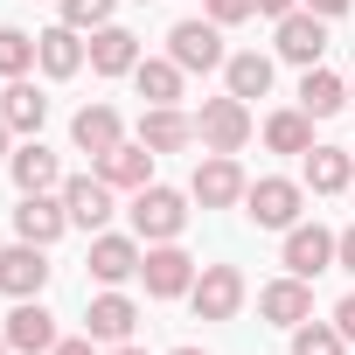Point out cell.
<instances>
[{
  "label": "cell",
  "mask_w": 355,
  "mask_h": 355,
  "mask_svg": "<svg viewBox=\"0 0 355 355\" xmlns=\"http://www.w3.org/2000/svg\"><path fill=\"white\" fill-rule=\"evenodd\" d=\"M132 63H139V35H132V28H112V21L91 28V70H98V77H125Z\"/></svg>",
  "instance_id": "cell-19"
},
{
  "label": "cell",
  "mask_w": 355,
  "mask_h": 355,
  "mask_svg": "<svg viewBox=\"0 0 355 355\" xmlns=\"http://www.w3.org/2000/svg\"><path fill=\"white\" fill-rule=\"evenodd\" d=\"M0 355H8V334H0Z\"/></svg>",
  "instance_id": "cell-40"
},
{
  "label": "cell",
  "mask_w": 355,
  "mask_h": 355,
  "mask_svg": "<svg viewBox=\"0 0 355 355\" xmlns=\"http://www.w3.org/2000/svg\"><path fill=\"white\" fill-rule=\"evenodd\" d=\"M320 49H327L320 15H300V8H293V15L279 21V56H286V63H300V70H313V63H320Z\"/></svg>",
  "instance_id": "cell-14"
},
{
  "label": "cell",
  "mask_w": 355,
  "mask_h": 355,
  "mask_svg": "<svg viewBox=\"0 0 355 355\" xmlns=\"http://www.w3.org/2000/svg\"><path fill=\"white\" fill-rule=\"evenodd\" d=\"M244 189H251V182H244V167H237L230 153H209V160L196 167V202H202V209H230V202H244Z\"/></svg>",
  "instance_id": "cell-8"
},
{
  "label": "cell",
  "mask_w": 355,
  "mask_h": 355,
  "mask_svg": "<svg viewBox=\"0 0 355 355\" xmlns=\"http://www.w3.org/2000/svg\"><path fill=\"white\" fill-rule=\"evenodd\" d=\"M42 286H49V258H42V244H21V237H15V251H0V293L35 300Z\"/></svg>",
  "instance_id": "cell-9"
},
{
  "label": "cell",
  "mask_w": 355,
  "mask_h": 355,
  "mask_svg": "<svg viewBox=\"0 0 355 355\" xmlns=\"http://www.w3.org/2000/svg\"><path fill=\"white\" fill-rule=\"evenodd\" d=\"M8 167H15V189H21V196H49V189L63 182V167H56V153H49L42 139L15 146V153H8Z\"/></svg>",
  "instance_id": "cell-17"
},
{
  "label": "cell",
  "mask_w": 355,
  "mask_h": 355,
  "mask_svg": "<svg viewBox=\"0 0 355 355\" xmlns=\"http://www.w3.org/2000/svg\"><path fill=\"white\" fill-rule=\"evenodd\" d=\"M132 327H139V306L125 293H98L91 300V341H125Z\"/></svg>",
  "instance_id": "cell-23"
},
{
  "label": "cell",
  "mask_w": 355,
  "mask_h": 355,
  "mask_svg": "<svg viewBox=\"0 0 355 355\" xmlns=\"http://www.w3.org/2000/svg\"><path fill=\"white\" fill-rule=\"evenodd\" d=\"M139 258H146V251H139L132 237H91V258H84V265H91L98 286H125V279H139Z\"/></svg>",
  "instance_id": "cell-11"
},
{
  "label": "cell",
  "mask_w": 355,
  "mask_h": 355,
  "mask_svg": "<svg viewBox=\"0 0 355 355\" xmlns=\"http://www.w3.org/2000/svg\"><path fill=\"white\" fill-rule=\"evenodd\" d=\"M306 182H313V196H341V189L355 182L348 146H306Z\"/></svg>",
  "instance_id": "cell-24"
},
{
  "label": "cell",
  "mask_w": 355,
  "mask_h": 355,
  "mask_svg": "<svg viewBox=\"0 0 355 355\" xmlns=\"http://www.w3.org/2000/svg\"><path fill=\"white\" fill-rule=\"evenodd\" d=\"M196 132L209 139V153H237V146L251 139V112H244V98H209L202 119H196Z\"/></svg>",
  "instance_id": "cell-5"
},
{
  "label": "cell",
  "mask_w": 355,
  "mask_h": 355,
  "mask_svg": "<svg viewBox=\"0 0 355 355\" xmlns=\"http://www.w3.org/2000/svg\"><path fill=\"white\" fill-rule=\"evenodd\" d=\"M348 189H355V182H348Z\"/></svg>",
  "instance_id": "cell-43"
},
{
  "label": "cell",
  "mask_w": 355,
  "mask_h": 355,
  "mask_svg": "<svg viewBox=\"0 0 355 355\" xmlns=\"http://www.w3.org/2000/svg\"><path fill=\"white\" fill-rule=\"evenodd\" d=\"M35 63V35H21V28H0V77H21Z\"/></svg>",
  "instance_id": "cell-30"
},
{
  "label": "cell",
  "mask_w": 355,
  "mask_h": 355,
  "mask_svg": "<svg viewBox=\"0 0 355 355\" xmlns=\"http://www.w3.org/2000/svg\"><path fill=\"white\" fill-rule=\"evenodd\" d=\"M265 139H272V153H306V146H313V119H306V112H272Z\"/></svg>",
  "instance_id": "cell-28"
},
{
  "label": "cell",
  "mask_w": 355,
  "mask_h": 355,
  "mask_svg": "<svg viewBox=\"0 0 355 355\" xmlns=\"http://www.w3.org/2000/svg\"><path fill=\"white\" fill-rule=\"evenodd\" d=\"M182 223H189V202L174 196V189H160V182L132 189V230H139V237H153V244H174V237H182Z\"/></svg>",
  "instance_id": "cell-1"
},
{
  "label": "cell",
  "mask_w": 355,
  "mask_h": 355,
  "mask_svg": "<svg viewBox=\"0 0 355 355\" xmlns=\"http://www.w3.org/2000/svg\"><path fill=\"white\" fill-rule=\"evenodd\" d=\"M258 15V0H209V21L216 28H230V21H251Z\"/></svg>",
  "instance_id": "cell-32"
},
{
  "label": "cell",
  "mask_w": 355,
  "mask_h": 355,
  "mask_svg": "<svg viewBox=\"0 0 355 355\" xmlns=\"http://www.w3.org/2000/svg\"><path fill=\"white\" fill-rule=\"evenodd\" d=\"M306 15H348V0H306Z\"/></svg>",
  "instance_id": "cell-35"
},
{
  "label": "cell",
  "mask_w": 355,
  "mask_h": 355,
  "mask_svg": "<svg viewBox=\"0 0 355 355\" xmlns=\"http://www.w3.org/2000/svg\"><path fill=\"white\" fill-rule=\"evenodd\" d=\"M334 327H341V341H355V293L334 306Z\"/></svg>",
  "instance_id": "cell-34"
},
{
  "label": "cell",
  "mask_w": 355,
  "mask_h": 355,
  "mask_svg": "<svg viewBox=\"0 0 355 355\" xmlns=\"http://www.w3.org/2000/svg\"><path fill=\"white\" fill-rule=\"evenodd\" d=\"M49 355H91V341H56Z\"/></svg>",
  "instance_id": "cell-37"
},
{
  "label": "cell",
  "mask_w": 355,
  "mask_h": 355,
  "mask_svg": "<svg viewBox=\"0 0 355 355\" xmlns=\"http://www.w3.org/2000/svg\"><path fill=\"white\" fill-rule=\"evenodd\" d=\"M139 279H146L153 300H174V293H189V286H196V258H189L182 244H153V251L139 258Z\"/></svg>",
  "instance_id": "cell-3"
},
{
  "label": "cell",
  "mask_w": 355,
  "mask_h": 355,
  "mask_svg": "<svg viewBox=\"0 0 355 355\" xmlns=\"http://www.w3.org/2000/svg\"><path fill=\"white\" fill-rule=\"evenodd\" d=\"M98 174L112 189H146L153 182V146L146 139H119L112 153H98Z\"/></svg>",
  "instance_id": "cell-13"
},
{
  "label": "cell",
  "mask_w": 355,
  "mask_h": 355,
  "mask_svg": "<svg viewBox=\"0 0 355 355\" xmlns=\"http://www.w3.org/2000/svg\"><path fill=\"white\" fill-rule=\"evenodd\" d=\"M293 355H341V327L300 320V327H293Z\"/></svg>",
  "instance_id": "cell-29"
},
{
  "label": "cell",
  "mask_w": 355,
  "mask_h": 355,
  "mask_svg": "<svg viewBox=\"0 0 355 355\" xmlns=\"http://www.w3.org/2000/svg\"><path fill=\"white\" fill-rule=\"evenodd\" d=\"M327 265H334V237L320 223H293L286 230V272L293 279H320Z\"/></svg>",
  "instance_id": "cell-10"
},
{
  "label": "cell",
  "mask_w": 355,
  "mask_h": 355,
  "mask_svg": "<svg viewBox=\"0 0 355 355\" xmlns=\"http://www.w3.org/2000/svg\"><path fill=\"white\" fill-rule=\"evenodd\" d=\"M70 139H77L91 160L112 153V146H119V112H112V105H84V112L70 119Z\"/></svg>",
  "instance_id": "cell-22"
},
{
  "label": "cell",
  "mask_w": 355,
  "mask_h": 355,
  "mask_svg": "<svg viewBox=\"0 0 355 355\" xmlns=\"http://www.w3.org/2000/svg\"><path fill=\"white\" fill-rule=\"evenodd\" d=\"M348 98H355V84H348Z\"/></svg>",
  "instance_id": "cell-42"
},
{
  "label": "cell",
  "mask_w": 355,
  "mask_h": 355,
  "mask_svg": "<svg viewBox=\"0 0 355 355\" xmlns=\"http://www.w3.org/2000/svg\"><path fill=\"white\" fill-rule=\"evenodd\" d=\"M8 132H15V125H8V119H0V160H8Z\"/></svg>",
  "instance_id": "cell-38"
},
{
  "label": "cell",
  "mask_w": 355,
  "mask_h": 355,
  "mask_svg": "<svg viewBox=\"0 0 355 355\" xmlns=\"http://www.w3.org/2000/svg\"><path fill=\"white\" fill-rule=\"evenodd\" d=\"M167 56L182 63V70H216V63H230V56H223V35H216V21H174V35H167Z\"/></svg>",
  "instance_id": "cell-6"
},
{
  "label": "cell",
  "mask_w": 355,
  "mask_h": 355,
  "mask_svg": "<svg viewBox=\"0 0 355 355\" xmlns=\"http://www.w3.org/2000/svg\"><path fill=\"white\" fill-rule=\"evenodd\" d=\"M84 56H91V49H84V28H70V21L35 35V63H42L49 77H77V70H84Z\"/></svg>",
  "instance_id": "cell-15"
},
{
  "label": "cell",
  "mask_w": 355,
  "mask_h": 355,
  "mask_svg": "<svg viewBox=\"0 0 355 355\" xmlns=\"http://www.w3.org/2000/svg\"><path fill=\"white\" fill-rule=\"evenodd\" d=\"M8 348H21V355H49L56 348V313L42 306V300H15V313H8Z\"/></svg>",
  "instance_id": "cell-7"
},
{
  "label": "cell",
  "mask_w": 355,
  "mask_h": 355,
  "mask_svg": "<svg viewBox=\"0 0 355 355\" xmlns=\"http://www.w3.org/2000/svg\"><path fill=\"white\" fill-rule=\"evenodd\" d=\"M119 355H139V348H119Z\"/></svg>",
  "instance_id": "cell-41"
},
{
  "label": "cell",
  "mask_w": 355,
  "mask_h": 355,
  "mask_svg": "<svg viewBox=\"0 0 355 355\" xmlns=\"http://www.w3.org/2000/svg\"><path fill=\"white\" fill-rule=\"evenodd\" d=\"M139 139L153 146V153H182L189 139H196V125L174 112V105H146V119H139Z\"/></svg>",
  "instance_id": "cell-20"
},
{
  "label": "cell",
  "mask_w": 355,
  "mask_h": 355,
  "mask_svg": "<svg viewBox=\"0 0 355 355\" xmlns=\"http://www.w3.org/2000/svg\"><path fill=\"white\" fill-rule=\"evenodd\" d=\"M334 265H341V272H355V223L334 237Z\"/></svg>",
  "instance_id": "cell-33"
},
{
  "label": "cell",
  "mask_w": 355,
  "mask_h": 355,
  "mask_svg": "<svg viewBox=\"0 0 355 355\" xmlns=\"http://www.w3.org/2000/svg\"><path fill=\"white\" fill-rule=\"evenodd\" d=\"M341 105H348V84H341L334 70H320V63H313V70L300 77V112H306V119H334Z\"/></svg>",
  "instance_id": "cell-21"
},
{
  "label": "cell",
  "mask_w": 355,
  "mask_h": 355,
  "mask_svg": "<svg viewBox=\"0 0 355 355\" xmlns=\"http://www.w3.org/2000/svg\"><path fill=\"white\" fill-rule=\"evenodd\" d=\"M244 202H251V223H265V230H293V223H300V182L265 174V182L244 189Z\"/></svg>",
  "instance_id": "cell-4"
},
{
  "label": "cell",
  "mask_w": 355,
  "mask_h": 355,
  "mask_svg": "<svg viewBox=\"0 0 355 355\" xmlns=\"http://www.w3.org/2000/svg\"><path fill=\"white\" fill-rule=\"evenodd\" d=\"M258 313H265L272 327H300V320H313V286H306V279H272V286L258 293Z\"/></svg>",
  "instance_id": "cell-12"
},
{
  "label": "cell",
  "mask_w": 355,
  "mask_h": 355,
  "mask_svg": "<svg viewBox=\"0 0 355 355\" xmlns=\"http://www.w3.org/2000/svg\"><path fill=\"white\" fill-rule=\"evenodd\" d=\"M223 77H230V98H265L272 91V56H258V49H244V56H230L223 63Z\"/></svg>",
  "instance_id": "cell-26"
},
{
  "label": "cell",
  "mask_w": 355,
  "mask_h": 355,
  "mask_svg": "<svg viewBox=\"0 0 355 355\" xmlns=\"http://www.w3.org/2000/svg\"><path fill=\"white\" fill-rule=\"evenodd\" d=\"M258 15H272V21H286V15H293V0H258Z\"/></svg>",
  "instance_id": "cell-36"
},
{
  "label": "cell",
  "mask_w": 355,
  "mask_h": 355,
  "mask_svg": "<svg viewBox=\"0 0 355 355\" xmlns=\"http://www.w3.org/2000/svg\"><path fill=\"white\" fill-rule=\"evenodd\" d=\"M0 119H8L15 132H42V119H49V98L35 91V84H8V91H0Z\"/></svg>",
  "instance_id": "cell-25"
},
{
  "label": "cell",
  "mask_w": 355,
  "mask_h": 355,
  "mask_svg": "<svg viewBox=\"0 0 355 355\" xmlns=\"http://www.w3.org/2000/svg\"><path fill=\"white\" fill-rule=\"evenodd\" d=\"M132 84H139V98L146 105H174V98H182V63H132Z\"/></svg>",
  "instance_id": "cell-27"
},
{
  "label": "cell",
  "mask_w": 355,
  "mask_h": 355,
  "mask_svg": "<svg viewBox=\"0 0 355 355\" xmlns=\"http://www.w3.org/2000/svg\"><path fill=\"white\" fill-rule=\"evenodd\" d=\"M63 209H70V223H84V230H105V216H112V182L98 174H77V182H63Z\"/></svg>",
  "instance_id": "cell-18"
},
{
  "label": "cell",
  "mask_w": 355,
  "mask_h": 355,
  "mask_svg": "<svg viewBox=\"0 0 355 355\" xmlns=\"http://www.w3.org/2000/svg\"><path fill=\"white\" fill-rule=\"evenodd\" d=\"M112 8H119V0H63V21L70 28H105Z\"/></svg>",
  "instance_id": "cell-31"
},
{
  "label": "cell",
  "mask_w": 355,
  "mask_h": 355,
  "mask_svg": "<svg viewBox=\"0 0 355 355\" xmlns=\"http://www.w3.org/2000/svg\"><path fill=\"white\" fill-rule=\"evenodd\" d=\"M63 223H70V209L49 202V196H21V209H15V237L21 244H42V251L63 237Z\"/></svg>",
  "instance_id": "cell-16"
},
{
  "label": "cell",
  "mask_w": 355,
  "mask_h": 355,
  "mask_svg": "<svg viewBox=\"0 0 355 355\" xmlns=\"http://www.w3.org/2000/svg\"><path fill=\"white\" fill-rule=\"evenodd\" d=\"M174 355H202V348H174Z\"/></svg>",
  "instance_id": "cell-39"
},
{
  "label": "cell",
  "mask_w": 355,
  "mask_h": 355,
  "mask_svg": "<svg viewBox=\"0 0 355 355\" xmlns=\"http://www.w3.org/2000/svg\"><path fill=\"white\" fill-rule=\"evenodd\" d=\"M189 300H196L202 320H230V313L244 306V272H237V265H202V279L189 286Z\"/></svg>",
  "instance_id": "cell-2"
}]
</instances>
